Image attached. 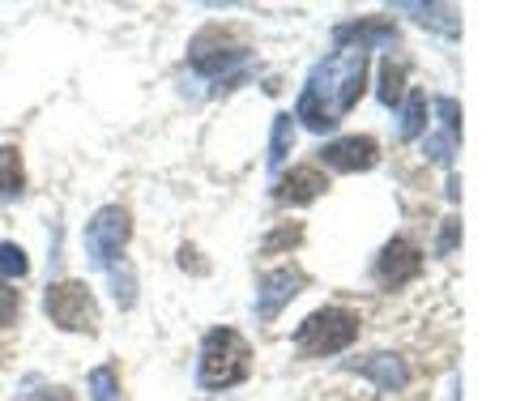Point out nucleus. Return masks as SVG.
<instances>
[{
    "label": "nucleus",
    "instance_id": "obj_1",
    "mask_svg": "<svg viewBox=\"0 0 512 401\" xmlns=\"http://www.w3.org/2000/svg\"><path fill=\"white\" fill-rule=\"evenodd\" d=\"M363 82H367V52L359 47H338L329 60H320L308 86H303L299 103H295V120H303L312 133L342 124V116L363 99Z\"/></svg>",
    "mask_w": 512,
    "mask_h": 401
},
{
    "label": "nucleus",
    "instance_id": "obj_2",
    "mask_svg": "<svg viewBox=\"0 0 512 401\" xmlns=\"http://www.w3.org/2000/svg\"><path fill=\"white\" fill-rule=\"evenodd\" d=\"M252 372V346L235 329H210L201 342L197 380L201 389H235Z\"/></svg>",
    "mask_w": 512,
    "mask_h": 401
},
{
    "label": "nucleus",
    "instance_id": "obj_3",
    "mask_svg": "<svg viewBox=\"0 0 512 401\" xmlns=\"http://www.w3.org/2000/svg\"><path fill=\"white\" fill-rule=\"evenodd\" d=\"M359 325H363L359 312H350V308H320V312H312L295 329V350H299L303 359L342 355L346 346H355Z\"/></svg>",
    "mask_w": 512,
    "mask_h": 401
},
{
    "label": "nucleus",
    "instance_id": "obj_4",
    "mask_svg": "<svg viewBox=\"0 0 512 401\" xmlns=\"http://www.w3.org/2000/svg\"><path fill=\"white\" fill-rule=\"evenodd\" d=\"M43 312L64 333H99V308L86 282H52L43 295Z\"/></svg>",
    "mask_w": 512,
    "mask_h": 401
},
{
    "label": "nucleus",
    "instance_id": "obj_5",
    "mask_svg": "<svg viewBox=\"0 0 512 401\" xmlns=\"http://www.w3.org/2000/svg\"><path fill=\"white\" fill-rule=\"evenodd\" d=\"M128 235H133V218H128V210H120V205H103V210L90 218V227H86V256H90V265L111 269V265H116V256L124 252Z\"/></svg>",
    "mask_w": 512,
    "mask_h": 401
},
{
    "label": "nucleus",
    "instance_id": "obj_6",
    "mask_svg": "<svg viewBox=\"0 0 512 401\" xmlns=\"http://www.w3.org/2000/svg\"><path fill=\"white\" fill-rule=\"evenodd\" d=\"M423 274V252L410 244V239H389L384 252L376 256V282L384 291H397V286H406Z\"/></svg>",
    "mask_w": 512,
    "mask_h": 401
},
{
    "label": "nucleus",
    "instance_id": "obj_7",
    "mask_svg": "<svg viewBox=\"0 0 512 401\" xmlns=\"http://www.w3.org/2000/svg\"><path fill=\"white\" fill-rule=\"evenodd\" d=\"M244 56H248V47L235 43L231 35H222V30H201L188 47V60H192L197 73H222V69H231V64H239Z\"/></svg>",
    "mask_w": 512,
    "mask_h": 401
},
{
    "label": "nucleus",
    "instance_id": "obj_8",
    "mask_svg": "<svg viewBox=\"0 0 512 401\" xmlns=\"http://www.w3.org/2000/svg\"><path fill=\"white\" fill-rule=\"evenodd\" d=\"M320 163L333 167V171H346V175L372 171L380 163V146L372 137H338V141H329V146L320 150Z\"/></svg>",
    "mask_w": 512,
    "mask_h": 401
},
{
    "label": "nucleus",
    "instance_id": "obj_9",
    "mask_svg": "<svg viewBox=\"0 0 512 401\" xmlns=\"http://www.w3.org/2000/svg\"><path fill=\"white\" fill-rule=\"evenodd\" d=\"M299 286H303V274H295V269H274V274H265L261 291H256V316L274 320L286 303L299 295Z\"/></svg>",
    "mask_w": 512,
    "mask_h": 401
},
{
    "label": "nucleus",
    "instance_id": "obj_10",
    "mask_svg": "<svg viewBox=\"0 0 512 401\" xmlns=\"http://www.w3.org/2000/svg\"><path fill=\"white\" fill-rule=\"evenodd\" d=\"M325 188H329V180H325V171L320 167H295L291 175H282L278 180V201L282 205H308Z\"/></svg>",
    "mask_w": 512,
    "mask_h": 401
},
{
    "label": "nucleus",
    "instance_id": "obj_11",
    "mask_svg": "<svg viewBox=\"0 0 512 401\" xmlns=\"http://www.w3.org/2000/svg\"><path fill=\"white\" fill-rule=\"evenodd\" d=\"M333 39H338V47L355 43L359 52H367V47L397 43V30H393L389 22H376V18H367V22H350V26H338V30H333Z\"/></svg>",
    "mask_w": 512,
    "mask_h": 401
},
{
    "label": "nucleus",
    "instance_id": "obj_12",
    "mask_svg": "<svg viewBox=\"0 0 512 401\" xmlns=\"http://www.w3.org/2000/svg\"><path fill=\"white\" fill-rule=\"evenodd\" d=\"M359 372H363L367 380H376L380 393H397V389H406V380H410L406 363L397 359V355H372V359H363Z\"/></svg>",
    "mask_w": 512,
    "mask_h": 401
},
{
    "label": "nucleus",
    "instance_id": "obj_13",
    "mask_svg": "<svg viewBox=\"0 0 512 401\" xmlns=\"http://www.w3.org/2000/svg\"><path fill=\"white\" fill-rule=\"evenodd\" d=\"M26 171H22V150L18 146H0V201L22 197Z\"/></svg>",
    "mask_w": 512,
    "mask_h": 401
},
{
    "label": "nucleus",
    "instance_id": "obj_14",
    "mask_svg": "<svg viewBox=\"0 0 512 401\" xmlns=\"http://www.w3.org/2000/svg\"><path fill=\"white\" fill-rule=\"evenodd\" d=\"M427 128V94L423 90H410V99L402 107V124H397V137L402 141H414Z\"/></svg>",
    "mask_w": 512,
    "mask_h": 401
},
{
    "label": "nucleus",
    "instance_id": "obj_15",
    "mask_svg": "<svg viewBox=\"0 0 512 401\" xmlns=\"http://www.w3.org/2000/svg\"><path fill=\"white\" fill-rule=\"evenodd\" d=\"M402 94H406V69L402 64H393V60H384L380 64V103L397 107L402 103Z\"/></svg>",
    "mask_w": 512,
    "mask_h": 401
},
{
    "label": "nucleus",
    "instance_id": "obj_16",
    "mask_svg": "<svg viewBox=\"0 0 512 401\" xmlns=\"http://www.w3.org/2000/svg\"><path fill=\"white\" fill-rule=\"evenodd\" d=\"M397 9L419 13L423 26H436V30H444V35H457V30H461V22L453 18V9H448V5H397Z\"/></svg>",
    "mask_w": 512,
    "mask_h": 401
},
{
    "label": "nucleus",
    "instance_id": "obj_17",
    "mask_svg": "<svg viewBox=\"0 0 512 401\" xmlns=\"http://www.w3.org/2000/svg\"><path fill=\"white\" fill-rule=\"evenodd\" d=\"M90 401H120V376L111 367H94L90 372Z\"/></svg>",
    "mask_w": 512,
    "mask_h": 401
},
{
    "label": "nucleus",
    "instance_id": "obj_18",
    "mask_svg": "<svg viewBox=\"0 0 512 401\" xmlns=\"http://www.w3.org/2000/svg\"><path fill=\"white\" fill-rule=\"evenodd\" d=\"M291 141H295V120L291 116H278L274 120V141H269V163H282L286 150H291Z\"/></svg>",
    "mask_w": 512,
    "mask_h": 401
},
{
    "label": "nucleus",
    "instance_id": "obj_19",
    "mask_svg": "<svg viewBox=\"0 0 512 401\" xmlns=\"http://www.w3.org/2000/svg\"><path fill=\"white\" fill-rule=\"evenodd\" d=\"M26 269H30V261H26V252L18 244H0V274H5V278H22Z\"/></svg>",
    "mask_w": 512,
    "mask_h": 401
},
{
    "label": "nucleus",
    "instance_id": "obj_20",
    "mask_svg": "<svg viewBox=\"0 0 512 401\" xmlns=\"http://www.w3.org/2000/svg\"><path fill=\"white\" fill-rule=\"evenodd\" d=\"M436 111H440V124H444V137H461V107L457 99H436Z\"/></svg>",
    "mask_w": 512,
    "mask_h": 401
},
{
    "label": "nucleus",
    "instance_id": "obj_21",
    "mask_svg": "<svg viewBox=\"0 0 512 401\" xmlns=\"http://www.w3.org/2000/svg\"><path fill=\"white\" fill-rule=\"evenodd\" d=\"M22 312V291H13V286L0 282V325H13Z\"/></svg>",
    "mask_w": 512,
    "mask_h": 401
},
{
    "label": "nucleus",
    "instance_id": "obj_22",
    "mask_svg": "<svg viewBox=\"0 0 512 401\" xmlns=\"http://www.w3.org/2000/svg\"><path fill=\"white\" fill-rule=\"evenodd\" d=\"M453 146H457L453 137H431L427 146H423V154L431 158V163H444L448 167V163H453Z\"/></svg>",
    "mask_w": 512,
    "mask_h": 401
},
{
    "label": "nucleus",
    "instance_id": "obj_23",
    "mask_svg": "<svg viewBox=\"0 0 512 401\" xmlns=\"http://www.w3.org/2000/svg\"><path fill=\"white\" fill-rule=\"evenodd\" d=\"M299 239H303V231H299V227H282L278 235H269V239H265V252H278V248H295Z\"/></svg>",
    "mask_w": 512,
    "mask_h": 401
},
{
    "label": "nucleus",
    "instance_id": "obj_24",
    "mask_svg": "<svg viewBox=\"0 0 512 401\" xmlns=\"http://www.w3.org/2000/svg\"><path fill=\"white\" fill-rule=\"evenodd\" d=\"M111 282H116V303H120V308H133V299H137V295H133V278H128V274H124V278L111 274Z\"/></svg>",
    "mask_w": 512,
    "mask_h": 401
},
{
    "label": "nucleus",
    "instance_id": "obj_25",
    "mask_svg": "<svg viewBox=\"0 0 512 401\" xmlns=\"http://www.w3.org/2000/svg\"><path fill=\"white\" fill-rule=\"evenodd\" d=\"M457 235H461V222H453V218H448L444 222V235H440V244H436V252L444 256V252H453L457 248Z\"/></svg>",
    "mask_w": 512,
    "mask_h": 401
}]
</instances>
